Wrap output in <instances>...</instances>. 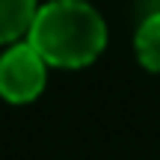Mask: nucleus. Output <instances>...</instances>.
<instances>
[{"instance_id":"obj_1","label":"nucleus","mask_w":160,"mask_h":160,"mask_svg":"<svg viewBox=\"0 0 160 160\" xmlns=\"http://www.w3.org/2000/svg\"><path fill=\"white\" fill-rule=\"evenodd\" d=\"M27 42L53 68H83L107 45V24L86 0H53L36 12Z\"/></svg>"},{"instance_id":"obj_2","label":"nucleus","mask_w":160,"mask_h":160,"mask_svg":"<svg viewBox=\"0 0 160 160\" xmlns=\"http://www.w3.org/2000/svg\"><path fill=\"white\" fill-rule=\"evenodd\" d=\"M48 62L30 42H15L0 57V95L9 104H30L42 95Z\"/></svg>"},{"instance_id":"obj_3","label":"nucleus","mask_w":160,"mask_h":160,"mask_svg":"<svg viewBox=\"0 0 160 160\" xmlns=\"http://www.w3.org/2000/svg\"><path fill=\"white\" fill-rule=\"evenodd\" d=\"M36 12V0H0V45H15L30 33Z\"/></svg>"},{"instance_id":"obj_4","label":"nucleus","mask_w":160,"mask_h":160,"mask_svg":"<svg viewBox=\"0 0 160 160\" xmlns=\"http://www.w3.org/2000/svg\"><path fill=\"white\" fill-rule=\"evenodd\" d=\"M133 48H137L139 62H142L148 71H157L160 74V12L148 15L142 24H139Z\"/></svg>"}]
</instances>
